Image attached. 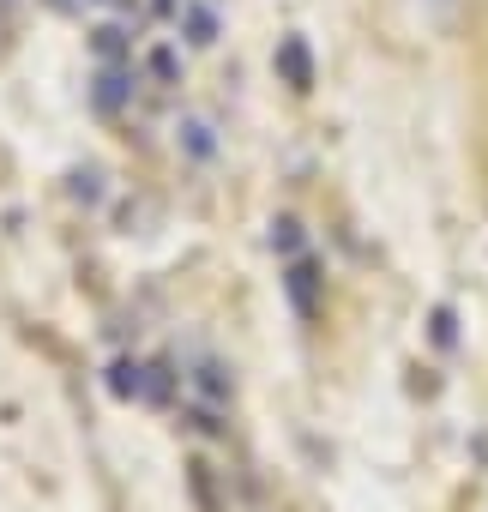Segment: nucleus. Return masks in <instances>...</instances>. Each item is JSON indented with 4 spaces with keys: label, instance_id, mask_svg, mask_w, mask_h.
Returning <instances> with one entry per match:
<instances>
[{
    "label": "nucleus",
    "instance_id": "39448f33",
    "mask_svg": "<svg viewBox=\"0 0 488 512\" xmlns=\"http://www.w3.org/2000/svg\"><path fill=\"white\" fill-rule=\"evenodd\" d=\"M175 151H181L187 163H217V151H223L217 121H211V115H181V121H175Z\"/></svg>",
    "mask_w": 488,
    "mask_h": 512
},
{
    "label": "nucleus",
    "instance_id": "6e6552de",
    "mask_svg": "<svg viewBox=\"0 0 488 512\" xmlns=\"http://www.w3.org/2000/svg\"><path fill=\"white\" fill-rule=\"evenodd\" d=\"M272 253L278 260H296V253H308V229H302V217H272Z\"/></svg>",
    "mask_w": 488,
    "mask_h": 512
},
{
    "label": "nucleus",
    "instance_id": "423d86ee",
    "mask_svg": "<svg viewBox=\"0 0 488 512\" xmlns=\"http://www.w3.org/2000/svg\"><path fill=\"white\" fill-rule=\"evenodd\" d=\"M91 55H97V67H109V61H139V55H133V25H127V19L97 25V31H91Z\"/></svg>",
    "mask_w": 488,
    "mask_h": 512
},
{
    "label": "nucleus",
    "instance_id": "0eeeda50",
    "mask_svg": "<svg viewBox=\"0 0 488 512\" xmlns=\"http://www.w3.org/2000/svg\"><path fill=\"white\" fill-rule=\"evenodd\" d=\"M272 61H278V73H284L296 91H308V85H314V55H308V43H302V37H284Z\"/></svg>",
    "mask_w": 488,
    "mask_h": 512
},
{
    "label": "nucleus",
    "instance_id": "f257e3e1",
    "mask_svg": "<svg viewBox=\"0 0 488 512\" xmlns=\"http://www.w3.org/2000/svg\"><path fill=\"white\" fill-rule=\"evenodd\" d=\"M139 85H145L139 61H109V67H97V73H91V109H97L103 121H115V115H127V109H133Z\"/></svg>",
    "mask_w": 488,
    "mask_h": 512
},
{
    "label": "nucleus",
    "instance_id": "20e7f679",
    "mask_svg": "<svg viewBox=\"0 0 488 512\" xmlns=\"http://www.w3.org/2000/svg\"><path fill=\"white\" fill-rule=\"evenodd\" d=\"M139 73H145V85H157V91H175L181 79H187V43L175 37H163V43H151V49H139Z\"/></svg>",
    "mask_w": 488,
    "mask_h": 512
},
{
    "label": "nucleus",
    "instance_id": "1a4fd4ad",
    "mask_svg": "<svg viewBox=\"0 0 488 512\" xmlns=\"http://www.w3.org/2000/svg\"><path fill=\"white\" fill-rule=\"evenodd\" d=\"M416 7H422L428 25H452L458 19V0H416Z\"/></svg>",
    "mask_w": 488,
    "mask_h": 512
},
{
    "label": "nucleus",
    "instance_id": "9d476101",
    "mask_svg": "<svg viewBox=\"0 0 488 512\" xmlns=\"http://www.w3.org/2000/svg\"><path fill=\"white\" fill-rule=\"evenodd\" d=\"M91 7H109L115 19H133V13H145V0H91Z\"/></svg>",
    "mask_w": 488,
    "mask_h": 512
},
{
    "label": "nucleus",
    "instance_id": "7ed1b4c3",
    "mask_svg": "<svg viewBox=\"0 0 488 512\" xmlns=\"http://www.w3.org/2000/svg\"><path fill=\"white\" fill-rule=\"evenodd\" d=\"M175 37H181L187 49H211V43L223 37V0H181Z\"/></svg>",
    "mask_w": 488,
    "mask_h": 512
},
{
    "label": "nucleus",
    "instance_id": "f03ea898",
    "mask_svg": "<svg viewBox=\"0 0 488 512\" xmlns=\"http://www.w3.org/2000/svg\"><path fill=\"white\" fill-rule=\"evenodd\" d=\"M284 296H290L296 320H314V314H320V302H326V272H320V260H314V247L296 253V260H284Z\"/></svg>",
    "mask_w": 488,
    "mask_h": 512
}]
</instances>
